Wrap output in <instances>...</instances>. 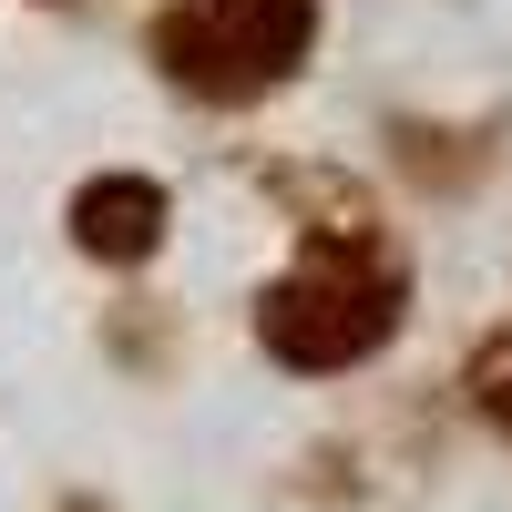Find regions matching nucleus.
Here are the masks:
<instances>
[{
  "mask_svg": "<svg viewBox=\"0 0 512 512\" xmlns=\"http://www.w3.org/2000/svg\"><path fill=\"white\" fill-rule=\"evenodd\" d=\"M144 52L185 103L246 113V103H267V93H287L308 72L318 0H164L144 21Z\"/></svg>",
  "mask_w": 512,
  "mask_h": 512,
  "instance_id": "obj_2",
  "label": "nucleus"
},
{
  "mask_svg": "<svg viewBox=\"0 0 512 512\" xmlns=\"http://www.w3.org/2000/svg\"><path fill=\"white\" fill-rule=\"evenodd\" d=\"M400 318H410V267L349 216V226H318L287 277H267V297H256V349L277 369H297V379H338V369L390 349Z\"/></svg>",
  "mask_w": 512,
  "mask_h": 512,
  "instance_id": "obj_1",
  "label": "nucleus"
},
{
  "mask_svg": "<svg viewBox=\"0 0 512 512\" xmlns=\"http://www.w3.org/2000/svg\"><path fill=\"white\" fill-rule=\"evenodd\" d=\"M175 226V195L154 175H82L72 185V246L93 256V267H144Z\"/></svg>",
  "mask_w": 512,
  "mask_h": 512,
  "instance_id": "obj_3",
  "label": "nucleus"
},
{
  "mask_svg": "<svg viewBox=\"0 0 512 512\" xmlns=\"http://www.w3.org/2000/svg\"><path fill=\"white\" fill-rule=\"evenodd\" d=\"M52 11H62V0H52Z\"/></svg>",
  "mask_w": 512,
  "mask_h": 512,
  "instance_id": "obj_4",
  "label": "nucleus"
}]
</instances>
